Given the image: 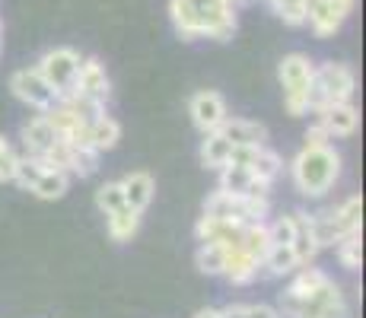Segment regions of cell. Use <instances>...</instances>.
I'll use <instances>...</instances> for the list:
<instances>
[{
    "label": "cell",
    "instance_id": "6da1fadb",
    "mask_svg": "<svg viewBox=\"0 0 366 318\" xmlns=\"http://www.w3.org/2000/svg\"><path fill=\"white\" fill-rule=\"evenodd\" d=\"M169 16L185 41H229L236 32V0H172Z\"/></svg>",
    "mask_w": 366,
    "mask_h": 318
},
{
    "label": "cell",
    "instance_id": "7a4b0ae2",
    "mask_svg": "<svg viewBox=\"0 0 366 318\" xmlns=\"http://www.w3.org/2000/svg\"><path fill=\"white\" fill-rule=\"evenodd\" d=\"M293 182L306 197H322L325 191H332V185L341 175V156L332 144L325 146H302L300 156L290 166Z\"/></svg>",
    "mask_w": 366,
    "mask_h": 318
},
{
    "label": "cell",
    "instance_id": "3957f363",
    "mask_svg": "<svg viewBox=\"0 0 366 318\" xmlns=\"http://www.w3.org/2000/svg\"><path fill=\"white\" fill-rule=\"evenodd\" d=\"M280 312L287 318H347V302H344L341 287L332 277H325L302 296L280 293Z\"/></svg>",
    "mask_w": 366,
    "mask_h": 318
},
{
    "label": "cell",
    "instance_id": "277c9868",
    "mask_svg": "<svg viewBox=\"0 0 366 318\" xmlns=\"http://www.w3.org/2000/svg\"><path fill=\"white\" fill-rule=\"evenodd\" d=\"M312 74L315 64L306 54H287L277 64V80L284 89V105L293 118H302L309 111V93H312Z\"/></svg>",
    "mask_w": 366,
    "mask_h": 318
},
{
    "label": "cell",
    "instance_id": "5b68a950",
    "mask_svg": "<svg viewBox=\"0 0 366 318\" xmlns=\"http://www.w3.org/2000/svg\"><path fill=\"white\" fill-rule=\"evenodd\" d=\"M357 89V76L347 64L325 61L322 67H315L312 74V93H309V111L325 109L335 102H350Z\"/></svg>",
    "mask_w": 366,
    "mask_h": 318
},
{
    "label": "cell",
    "instance_id": "8992f818",
    "mask_svg": "<svg viewBox=\"0 0 366 318\" xmlns=\"http://www.w3.org/2000/svg\"><path fill=\"white\" fill-rule=\"evenodd\" d=\"M360 223H363V197L360 194L347 197L337 210L312 214V229H315V239H319L322 249H325V245H337L341 239L360 232Z\"/></svg>",
    "mask_w": 366,
    "mask_h": 318
},
{
    "label": "cell",
    "instance_id": "52a82bcc",
    "mask_svg": "<svg viewBox=\"0 0 366 318\" xmlns=\"http://www.w3.org/2000/svg\"><path fill=\"white\" fill-rule=\"evenodd\" d=\"M80 51H74V48H51V51L41 54V61L35 64L39 67V74L48 80V86L54 89V96H67L74 93L76 86V74H80Z\"/></svg>",
    "mask_w": 366,
    "mask_h": 318
},
{
    "label": "cell",
    "instance_id": "ba28073f",
    "mask_svg": "<svg viewBox=\"0 0 366 318\" xmlns=\"http://www.w3.org/2000/svg\"><path fill=\"white\" fill-rule=\"evenodd\" d=\"M306 4H309L306 23L312 26V32L319 35V39H328V35H335L347 23L357 0H306Z\"/></svg>",
    "mask_w": 366,
    "mask_h": 318
},
{
    "label": "cell",
    "instance_id": "9c48e42d",
    "mask_svg": "<svg viewBox=\"0 0 366 318\" xmlns=\"http://www.w3.org/2000/svg\"><path fill=\"white\" fill-rule=\"evenodd\" d=\"M10 89L19 102H26L35 111H45L48 105H54V89L48 86V80L39 74V67H23L10 76Z\"/></svg>",
    "mask_w": 366,
    "mask_h": 318
},
{
    "label": "cell",
    "instance_id": "30bf717a",
    "mask_svg": "<svg viewBox=\"0 0 366 318\" xmlns=\"http://www.w3.org/2000/svg\"><path fill=\"white\" fill-rule=\"evenodd\" d=\"M188 111H192V121L201 134L220 131V124L229 118L227 102H223V96L214 93V89H201V93H194L192 102H188Z\"/></svg>",
    "mask_w": 366,
    "mask_h": 318
},
{
    "label": "cell",
    "instance_id": "8fae6325",
    "mask_svg": "<svg viewBox=\"0 0 366 318\" xmlns=\"http://www.w3.org/2000/svg\"><path fill=\"white\" fill-rule=\"evenodd\" d=\"M319 115V124L328 131V137H350L360 124V111L354 109L350 102H335V105H325V109H315Z\"/></svg>",
    "mask_w": 366,
    "mask_h": 318
},
{
    "label": "cell",
    "instance_id": "7c38bea8",
    "mask_svg": "<svg viewBox=\"0 0 366 318\" xmlns=\"http://www.w3.org/2000/svg\"><path fill=\"white\" fill-rule=\"evenodd\" d=\"M76 93L89 96V99H99L105 102L112 93V83H109V74H105L102 61L99 58H83L80 61V74H76Z\"/></svg>",
    "mask_w": 366,
    "mask_h": 318
},
{
    "label": "cell",
    "instance_id": "4fadbf2b",
    "mask_svg": "<svg viewBox=\"0 0 366 318\" xmlns=\"http://www.w3.org/2000/svg\"><path fill=\"white\" fill-rule=\"evenodd\" d=\"M23 146H26V153L29 156H48V153L58 146V134H54V127L48 124V118L41 115H35L32 121H26L23 124Z\"/></svg>",
    "mask_w": 366,
    "mask_h": 318
},
{
    "label": "cell",
    "instance_id": "5bb4252c",
    "mask_svg": "<svg viewBox=\"0 0 366 318\" xmlns=\"http://www.w3.org/2000/svg\"><path fill=\"white\" fill-rule=\"evenodd\" d=\"M220 188L229 191V194H264L271 191V182H262L252 175V169L245 166H233V162H227V166L220 169Z\"/></svg>",
    "mask_w": 366,
    "mask_h": 318
},
{
    "label": "cell",
    "instance_id": "9a60e30c",
    "mask_svg": "<svg viewBox=\"0 0 366 318\" xmlns=\"http://www.w3.org/2000/svg\"><path fill=\"white\" fill-rule=\"evenodd\" d=\"M220 134L233 146H264L267 144V127L249 118H227L220 124Z\"/></svg>",
    "mask_w": 366,
    "mask_h": 318
},
{
    "label": "cell",
    "instance_id": "2e32d148",
    "mask_svg": "<svg viewBox=\"0 0 366 318\" xmlns=\"http://www.w3.org/2000/svg\"><path fill=\"white\" fill-rule=\"evenodd\" d=\"M293 223H297V232H293L290 249H293V254H297L300 264H312L315 254L322 252L319 239H315V229H312V214L297 210V214H293Z\"/></svg>",
    "mask_w": 366,
    "mask_h": 318
},
{
    "label": "cell",
    "instance_id": "e0dca14e",
    "mask_svg": "<svg viewBox=\"0 0 366 318\" xmlns=\"http://www.w3.org/2000/svg\"><path fill=\"white\" fill-rule=\"evenodd\" d=\"M258 271H262V264H258V261L252 258V254L245 252L242 245H233V249H227V264H223V277H227L229 284H236V287L252 284V280L258 277Z\"/></svg>",
    "mask_w": 366,
    "mask_h": 318
},
{
    "label": "cell",
    "instance_id": "ac0fdd59",
    "mask_svg": "<svg viewBox=\"0 0 366 318\" xmlns=\"http://www.w3.org/2000/svg\"><path fill=\"white\" fill-rule=\"evenodd\" d=\"M122 191H124V204L144 214L147 204L153 201V191H157V182H153L150 172H131L122 179Z\"/></svg>",
    "mask_w": 366,
    "mask_h": 318
},
{
    "label": "cell",
    "instance_id": "d6986e66",
    "mask_svg": "<svg viewBox=\"0 0 366 318\" xmlns=\"http://www.w3.org/2000/svg\"><path fill=\"white\" fill-rule=\"evenodd\" d=\"M67 188H70V172L48 166L45 172L35 179V185L29 191H32L35 197H41V201H61V197L67 194Z\"/></svg>",
    "mask_w": 366,
    "mask_h": 318
},
{
    "label": "cell",
    "instance_id": "ffe728a7",
    "mask_svg": "<svg viewBox=\"0 0 366 318\" xmlns=\"http://www.w3.org/2000/svg\"><path fill=\"white\" fill-rule=\"evenodd\" d=\"M118 140H122V124L102 111V115L89 124V146H93L96 153H109L118 146Z\"/></svg>",
    "mask_w": 366,
    "mask_h": 318
},
{
    "label": "cell",
    "instance_id": "44dd1931",
    "mask_svg": "<svg viewBox=\"0 0 366 318\" xmlns=\"http://www.w3.org/2000/svg\"><path fill=\"white\" fill-rule=\"evenodd\" d=\"M137 229H140V210L124 204V207L109 214V236L115 239V242H131V239L137 236Z\"/></svg>",
    "mask_w": 366,
    "mask_h": 318
},
{
    "label": "cell",
    "instance_id": "7402d4cb",
    "mask_svg": "<svg viewBox=\"0 0 366 318\" xmlns=\"http://www.w3.org/2000/svg\"><path fill=\"white\" fill-rule=\"evenodd\" d=\"M229 150H233V144H229L220 131L204 134V144H201L204 169H223V166H227V159H229Z\"/></svg>",
    "mask_w": 366,
    "mask_h": 318
},
{
    "label": "cell",
    "instance_id": "603a6c76",
    "mask_svg": "<svg viewBox=\"0 0 366 318\" xmlns=\"http://www.w3.org/2000/svg\"><path fill=\"white\" fill-rule=\"evenodd\" d=\"M262 267H267V274L271 277H284V274H293L300 267L297 254H293L290 245H271L262 261Z\"/></svg>",
    "mask_w": 366,
    "mask_h": 318
},
{
    "label": "cell",
    "instance_id": "cb8c5ba5",
    "mask_svg": "<svg viewBox=\"0 0 366 318\" xmlns=\"http://www.w3.org/2000/svg\"><path fill=\"white\" fill-rule=\"evenodd\" d=\"M249 169H252V175H255V179L274 182L280 172H284V159H280L274 150H267V146H258L255 156H252V162H249Z\"/></svg>",
    "mask_w": 366,
    "mask_h": 318
},
{
    "label": "cell",
    "instance_id": "d4e9b609",
    "mask_svg": "<svg viewBox=\"0 0 366 318\" xmlns=\"http://www.w3.org/2000/svg\"><path fill=\"white\" fill-rule=\"evenodd\" d=\"M274 10V16L284 19L287 26H306V16H309V4L306 0H267Z\"/></svg>",
    "mask_w": 366,
    "mask_h": 318
},
{
    "label": "cell",
    "instance_id": "484cf974",
    "mask_svg": "<svg viewBox=\"0 0 366 318\" xmlns=\"http://www.w3.org/2000/svg\"><path fill=\"white\" fill-rule=\"evenodd\" d=\"M194 261H198V271L201 274H223V264H227V245L201 242Z\"/></svg>",
    "mask_w": 366,
    "mask_h": 318
},
{
    "label": "cell",
    "instance_id": "4316f807",
    "mask_svg": "<svg viewBox=\"0 0 366 318\" xmlns=\"http://www.w3.org/2000/svg\"><path fill=\"white\" fill-rule=\"evenodd\" d=\"M70 146V144H67ZM99 169V153L93 146H70V175H80V179H89V175Z\"/></svg>",
    "mask_w": 366,
    "mask_h": 318
},
{
    "label": "cell",
    "instance_id": "83f0119b",
    "mask_svg": "<svg viewBox=\"0 0 366 318\" xmlns=\"http://www.w3.org/2000/svg\"><path fill=\"white\" fill-rule=\"evenodd\" d=\"M337 258H341V264L347 267V271H360V264H363L360 232H354V236H347V239H341V242H337Z\"/></svg>",
    "mask_w": 366,
    "mask_h": 318
},
{
    "label": "cell",
    "instance_id": "f1b7e54d",
    "mask_svg": "<svg viewBox=\"0 0 366 318\" xmlns=\"http://www.w3.org/2000/svg\"><path fill=\"white\" fill-rule=\"evenodd\" d=\"M96 207H99L105 217H109L112 210L124 207V191H122V182H105V185H99V191H96Z\"/></svg>",
    "mask_w": 366,
    "mask_h": 318
},
{
    "label": "cell",
    "instance_id": "f546056e",
    "mask_svg": "<svg viewBox=\"0 0 366 318\" xmlns=\"http://www.w3.org/2000/svg\"><path fill=\"white\" fill-rule=\"evenodd\" d=\"M293 232H297V223L290 217H277L271 226H267V236H271V245H290L293 242Z\"/></svg>",
    "mask_w": 366,
    "mask_h": 318
},
{
    "label": "cell",
    "instance_id": "4dcf8cb0",
    "mask_svg": "<svg viewBox=\"0 0 366 318\" xmlns=\"http://www.w3.org/2000/svg\"><path fill=\"white\" fill-rule=\"evenodd\" d=\"M13 169H16V153L6 144V137H0V182H10Z\"/></svg>",
    "mask_w": 366,
    "mask_h": 318
},
{
    "label": "cell",
    "instance_id": "1f68e13d",
    "mask_svg": "<svg viewBox=\"0 0 366 318\" xmlns=\"http://www.w3.org/2000/svg\"><path fill=\"white\" fill-rule=\"evenodd\" d=\"M325 144H332V137H328L325 127L315 121V124L306 131V137H302V146H325Z\"/></svg>",
    "mask_w": 366,
    "mask_h": 318
},
{
    "label": "cell",
    "instance_id": "d6a6232c",
    "mask_svg": "<svg viewBox=\"0 0 366 318\" xmlns=\"http://www.w3.org/2000/svg\"><path fill=\"white\" fill-rule=\"evenodd\" d=\"M245 318H284V315H277L271 306H245Z\"/></svg>",
    "mask_w": 366,
    "mask_h": 318
},
{
    "label": "cell",
    "instance_id": "836d02e7",
    "mask_svg": "<svg viewBox=\"0 0 366 318\" xmlns=\"http://www.w3.org/2000/svg\"><path fill=\"white\" fill-rule=\"evenodd\" d=\"M220 318H245V306H227V309H220Z\"/></svg>",
    "mask_w": 366,
    "mask_h": 318
},
{
    "label": "cell",
    "instance_id": "e575fe53",
    "mask_svg": "<svg viewBox=\"0 0 366 318\" xmlns=\"http://www.w3.org/2000/svg\"><path fill=\"white\" fill-rule=\"evenodd\" d=\"M194 318H220V309H201Z\"/></svg>",
    "mask_w": 366,
    "mask_h": 318
},
{
    "label": "cell",
    "instance_id": "d590c367",
    "mask_svg": "<svg viewBox=\"0 0 366 318\" xmlns=\"http://www.w3.org/2000/svg\"><path fill=\"white\" fill-rule=\"evenodd\" d=\"M0 32H4V26H0Z\"/></svg>",
    "mask_w": 366,
    "mask_h": 318
}]
</instances>
